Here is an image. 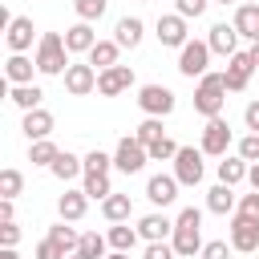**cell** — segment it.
Listing matches in <instances>:
<instances>
[{
	"label": "cell",
	"instance_id": "1",
	"mask_svg": "<svg viewBox=\"0 0 259 259\" xmlns=\"http://www.w3.org/2000/svg\"><path fill=\"white\" fill-rule=\"evenodd\" d=\"M36 73H45V77H65V69L73 65L69 61V45H65V36L61 32H45L40 40H36Z\"/></svg>",
	"mask_w": 259,
	"mask_h": 259
},
{
	"label": "cell",
	"instance_id": "2",
	"mask_svg": "<svg viewBox=\"0 0 259 259\" xmlns=\"http://www.w3.org/2000/svg\"><path fill=\"white\" fill-rule=\"evenodd\" d=\"M227 81L223 73H202L198 77V89H194V113L202 117H223V101H227Z\"/></svg>",
	"mask_w": 259,
	"mask_h": 259
},
{
	"label": "cell",
	"instance_id": "3",
	"mask_svg": "<svg viewBox=\"0 0 259 259\" xmlns=\"http://www.w3.org/2000/svg\"><path fill=\"white\" fill-rule=\"evenodd\" d=\"M231 247H235V251H243V255L259 251V219H251V214L235 210V214H231Z\"/></svg>",
	"mask_w": 259,
	"mask_h": 259
},
{
	"label": "cell",
	"instance_id": "4",
	"mask_svg": "<svg viewBox=\"0 0 259 259\" xmlns=\"http://www.w3.org/2000/svg\"><path fill=\"white\" fill-rule=\"evenodd\" d=\"M206 61H210V45H206V40H186V45L178 49V73L190 77V81L206 73Z\"/></svg>",
	"mask_w": 259,
	"mask_h": 259
},
{
	"label": "cell",
	"instance_id": "5",
	"mask_svg": "<svg viewBox=\"0 0 259 259\" xmlns=\"http://www.w3.org/2000/svg\"><path fill=\"white\" fill-rule=\"evenodd\" d=\"M182 186H198L202 182V150H194V146H178V154H174V170H170Z\"/></svg>",
	"mask_w": 259,
	"mask_h": 259
},
{
	"label": "cell",
	"instance_id": "6",
	"mask_svg": "<svg viewBox=\"0 0 259 259\" xmlns=\"http://www.w3.org/2000/svg\"><path fill=\"white\" fill-rule=\"evenodd\" d=\"M138 105H142L146 117H166V113H174V93L166 85H142L138 89Z\"/></svg>",
	"mask_w": 259,
	"mask_h": 259
},
{
	"label": "cell",
	"instance_id": "7",
	"mask_svg": "<svg viewBox=\"0 0 259 259\" xmlns=\"http://www.w3.org/2000/svg\"><path fill=\"white\" fill-rule=\"evenodd\" d=\"M146 162H150V150H146L138 138H121V142H117V150H113V166H117L121 174H138Z\"/></svg>",
	"mask_w": 259,
	"mask_h": 259
},
{
	"label": "cell",
	"instance_id": "8",
	"mask_svg": "<svg viewBox=\"0 0 259 259\" xmlns=\"http://www.w3.org/2000/svg\"><path fill=\"white\" fill-rule=\"evenodd\" d=\"M227 146H231V125L223 117H206V130H202V154L210 158H227Z\"/></svg>",
	"mask_w": 259,
	"mask_h": 259
},
{
	"label": "cell",
	"instance_id": "9",
	"mask_svg": "<svg viewBox=\"0 0 259 259\" xmlns=\"http://www.w3.org/2000/svg\"><path fill=\"white\" fill-rule=\"evenodd\" d=\"M251 73H255L251 49H247V53H231V57H227V73H223V81H227V89H231V93H239V89H247Z\"/></svg>",
	"mask_w": 259,
	"mask_h": 259
},
{
	"label": "cell",
	"instance_id": "10",
	"mask_svg": "<svg viewBox=\"0 0 259 259\" xmlns=\"http://www.w3.org/2000/svg\"><path fill=\"white\" fill-rule=\"evenodd\" d=\"M130 85H134V69H130V65H109V69L97 73V93H101V97H117V93H125Z\"/></svg>",
	"mask_w": 259,
	"mask_h": 259
},
{
	"label": "cell",
	"instance_id": "11",
	"mask_svg": "<svg viewBox=\"0 0 259 259\" xmlns=\"http://www.w3.org/2000/svg\"><path fill=\"white\" fill-rule=\"evenodd\" d=\"M154 32H158V40H162L166 49H182V45L190 40V32H186V16H178V12H170V16H158Z\"/></svg>",
	"mask_w": 259,
	"mask_h": 259
},
{
	"label": "cell",
	"instance_id": "12",
	"mask_svg": "<svg viewBox=\"0 0 259 259\" xmlns=\"http://www.w3.org/2000/svg\"><path fill=\"white\" fill-rule=\"evenodd\" d=\"M170 243H174L178 259H194V255L202 251V231H198L194 223H174V235H170Z\"/></svg>",
	"mask_w": 259,
	"mask_h": 259
},
{
	"label": "cell",
	"instance_id": "13",
	"mask_svg": "<svg viewBox=\"0 0 259 259\" xmlns=\"http://www.w3.org/2000/svg\"><path fill=\"white\" fill-rule=\"evenodd\" d=\"M65 89L73 93V97H85V93H93L97 89V69L85 61V65H69L65 69Z\"/></svg>",
	"mask_w": 259,
	"mask_h": 259
},
{
	"label": "cell",
	"instance_id": "14",
	"mask_svg": "<svg viewBox=\"0 0 259 259\" xmlns=\"http://www.w3.org/2000/svg\"><path fill=\"white\" fill-rule=\"evenodd\" d=\"M178 186H182V182H178L174 174H154V178L146 182V198H150L154 206H170V202L178 198Z\"/></svg>",
	"mask_w": 259,
	"mask_h": 259
},
{
	"label": "cell",
	"instance_id": "15",
	"mask_svg": "<svg viewBox=\"0 0 259 259\" xmlns=\"http://www.w3.org/2000/svg\"><path fill=\"white\" fill-rule=\"evenodd\" d=\"M206 45H210V53H219V57H231V53H239V28L235 24H210V36H206Z\"/></svg>",
	"mask_w": 259,
	"mask_h": 259
},
{
	"label": "cell",
	"instance_id": "16",
	"mask_svg": "<svg viewBox=\"0 0 259 259\" xmlns=\"http://www.w3.org/2000/svg\"><path fill=\"white\" fill-rule=\"evenodd\" d=\"M32 32H36V28H32L28 16H12V24L4 28V40H8L12 53H28V49H32Z\"/></svg>",
	"mask_w": 259,
	"mask_h": 259
},
{
	"label": "cell",
	"instance_id": "17",
	"mask_svg": "<svg viewBox=\"0 0 259 259\" xmlns=\"http://www.w3.org/2000/svg\"><path fill=\"white\" fill-rule=\"evenodd\" d=\"M85 210H89V194H85V190H65V194L57 198V214H61L65 223L85 219Z\"/></svg>",
	"mask_w": 259,
	"mask_h": 259
},
{
	"label": "cell",
	"instance_id": "18",
	"mask_svg": "<svg viewBox=\"0 0 259 259\" xmlns=\"http://www.w3.org/2000/svg\"><path fill=\"white\" fill-rule=\"evenodd\" d=\"M20 130H24L28 142H40V138L53 134V113H49V109H28L24 121H20Z\"/></svg>",
	"mask_w": 259,
	"mask_h": 259
},
{
	"label": "cell",
	"instance_id": "19",
	"mask_svg": "<svg viewBox=\"0 0 259 259\" xmlns=\"http://www.w3.org/2000/svg\"><path fill=\"white\" fill-rule=\"evenodd\" d=\"M138 235H142L146 243L170 239V235H174V219H166V214H146V219H138Z\"/></svg>",
	"mask_w": 259,
	"mask_h": 259
},
{
	"label": "cell",
	"instance_id": "20",
	"mask_svg": "<svg viewBox=\"0 0 259 259\" xmlns=\"http://www.w3.org/2000/svg\"><path fill=\"white\" fill-rule=\"evenodd\" d=\"M231 24L239 28V36H243V40H251V45H255V40H259V4H239Z\"/></svg>",
	"mask_w": 259,
	"mask_h": 259
},
{
	"label": "cell",
	"instance_id": "21",
	"mask_svg": "<svg viewBox=\"0 0 259 259\" xmlns=\"http://www.w3.org/2000/svg\"><path fill=\"white\" fill-rule=\"evenodd\" d=\"M32 69H36V61H28L24 53H12V57L4 61V77H8V85H32Z\"/></svg>",
	"mask_w": 259,
	"mask_h": 259
},
{
	"label": "cell",
	"instance_id": "22",
	"mask_svg": "<svg viewBox=\"0 0 259 259\" xmlns=\"http://www.w3.org/2000/svg\"><path fill=\"white\" fill-rule=\"evenodd\" d=\"M65 45H69V53H89V49L97 45L93 24H89V20H77L73 28H65Z\"/></svg>",
	"mask_w": 259,
	"mask_h": 259
},
{
	"label": "cell",
	"instance_id": "23",
	"mask_svg": "<svg viewBox=\"0 0 259 259\" xmlns=\"http://www.w3.org/2000/svg\"><path fill=\"white\" fill-rule=\"evenodd\" d=\"M235 206H239V202H235V186L219 182V186L206 190V210H210V214H231Z\"/></svg>",
	"mask_w": 259,
	"mask_h": 259
},
{
	"label": "cell",
	"instance_id": "24",
	"mask_svg": "<svg viewBox=\"0 0 259 259\" xmlns=\"http://www.w3.org/2000/svg\"><path fill=\"white\" fill-rule=\"evenodd\" d=\"M113 32H117V36H113V40H117V45H121V49H138V45H142V32H146V24H142V20H138V16H121V20H117V28H113Z\"/></svg>",
	"mask_w": 259,
	"mask_h": 259
},
{
	"label": "cell",
	"instance_id": "25",
	"mask_svg": "<svg viewBox=\"0 0 259 259\" xmlns=\"http://www.w3.org/2000/svg\"><path fill=\"white\" fill-rule=\"evenodd\" d=\"M117 53H121V45H117V40H97V45H93V49H89L85 57H89V65H93V69L101 73V69L117 65Z\"/></svg>",
	"mask_w": 259,
	"mask_h": 259
},
{
	"label": "cell",
	"instance_id": "26",
	"mask_svg": "<svg viewBox=\"0 0 259 259\" xmlns=\"http://www.w3.org/2000/svg\"><path fill=\"white\" fill-rule=\"evenodd\" d=\"M8 101L16 105V109H40V101H45V93H40V85H12L8 89Z\"/></svg>",
	"mask_w": 259,
	"mask_h": 259
},
{
	"label": "cell",
	"instance_id": "27",
	"mask_svg": "<svg viewBox=\"0 0 259 259\" xmlns=\"http://www.w3.org/2000/svg\"><path fill=\"white\" fill-rule=\"evenodd\" d=\"M49 170H53V178H61V182H73V178L85 170V158H77V154L61 150V154H57V162H53Z\"/></svg>",
	"mask_w": 259,
	"mask_h": 259
},
{
	"label": "cell",
	"instance_id": "28",
	"mask_svg": "<svg viewBox=\"0 0 259 259\" xmlns=\"http://www.w3.org/2000/svg\"><path fill=\"white\" fill-rule=\"evenodd\" d=\"M105 239H109L113 251H134V243H138L142 235H138V227H130V223H113V227L105 231Z\"/></svg>",
	"mask_w": 259,
	"mask_h": 259
},
{
	"label": "cell",
	"instance_id": "29",
	"mask_svg": "<svg viewBox=\"0 0 259 259\" xmlns=\"http://www.w3.org/2000/svg\"><path fill=\"white\" fill-rule=\"evenodd\" d=\"M247 170H251V162H247V158H223V162H219V182L239 186V182L247 178Z\"/></svg>",
	"mask_w": 259,
	"mask_h": 259
},
{
	"label": "cell",
	"instance_id": "30",
	"mask_svg": "<svg viewBox=\"0 0 259 259\" xmlns=\"http://www.w3.org/2000/svg\"><path fill=\"white\" fill-rule=\"evenodd\" d=\"M130 210H134L130 194H109V198H101V214H105L109 223H125V219H130Z\"/></svg>",
	"mask_w": 259,
	"mask_h": 259
},
{
	"label": "cell",
	"instance_id": "31",
	"mask_svg": "<svg viewBox=\"0 0 259 259\" xmlns=\"http://www.w3.org/2000/svg\"><path fill=\"white\" fill-rule=\"evenodd\" d=\"M57 154H61V150H57L49 138L28 142V162H32V166H53V162H57Z\"/></svg>",
	"mask_w": 259,
	"mask_h": 259
},
{
	"label": "cell",
	"instance_id": "32",
	"mask_svg": "<svg viewBox=\"0 0 259 259\" xmlns=\"http://www.w3.org/2000/svg\"><path fill=\"white\" fill-rule=\"evenodd\" d=\"M49 239H53V243H61V247H65L69 255H77V247H81V235H77L73 227H65V219L49 227Z\"/></svg>",
	"mask_w": 259,
	"mask_h": 259
},
{
	"label": "cell",
	"instance_id": "33",
	"mask_svg": "<svg viewBox=\"0 0 259 259\" xmlns=\"http://www.w3.org/2000/svg\"><path fill=\"white\" fill-rule=\"evenodd\" d=\"M105 247H109V239H105V235H97V231H85L77 251H81L85 259H105Z\"/></svg>",
	"mask_w": 259,
	"mask_h": 259
},
{
	"label": "cell",
	"instance_id": "34",
	"mask_svg": "<svg viewBox=\"0 0 259 259\" xmlns=\"http://www.w3.org/2000/svg\"><path fill=\"white\" fill-rule=\"evenodd\" d=\"M89 198H109L113 194V186H109V174H93V170H85V186H81Z\"/></svg>",
	"mask_w": 259,
	"mask_h": 259
},
{
	"label": "cell",
	"instance_id": "35",
	"mask_svg": "<svg viewBox=\"0 0 259 259\" xmlns=\"http://www.w3.org/2000/svg\"><path fill=\"white\" fill-rule=\"evenodd\" d=\"M20 190H24V174H20V170H12V166H8V170H0V198H16Z\"/></svg>",
	"mask_w": 259,
	"mask_h": 259
},
{
	"label": "cell",
	"instance_id": "36",
	"mask_svg": "<svg viewBox=\"0 0 259 259\" xmlns=\"http://www.w3.org/2000/svg\"><path fill=\"white\" fill-rule=\"evenodd\" d=\"M146 150H150V162H174V154H178V146H174L166 134H162L158 142H150Z\"/></svg>",
	"mask_w": 259,
	"mask_h": 259
},
{
	"label": "cell",
	"instance_id": "37",
	"mask_svg": "<svg viewBox=\"0 0 259 259\" xmlns=\"http://www.w3.org/2000/svg\"><path fill=\"white\" fill-rule=\"evenodd\" d=\"M134 138L142 142V146H150V142H158L162 138V117H146L138 130H134Z\"/></svg>",
	"mask_w": 259,
	"mask_h": 259
},
{
	"label": "cell",
	"instance_id": "38",
	"mask_svg": "<svg viewBox=\"0 0 259 259\" xmlns=\"http://www.w3.org/2000/svg\"><path fill=\"white\" fill-rule=\"evenodd\" d=\"M73 8H77V16L89 20V24L105 16V0H73Z\"/></svg>",
	"mask_w": 259,
	"mask_h": 259
},
{
	"label": "cell",
	"instance_id": "39",
	"mask_svg": "<svg viewBox=\"0 0 259 259\" xmlns=\"http://www.w3.org/2000/svg\"><path fill=\"white\" fill-rule=\"evenodd\" d=\"M109 166H113V158H109L105 150H89V154H85V170H93V174H109Z\"/></svg>",
	"mask_w": 259,
	"mask_h": 259
},
{
	"label": "cell",
	"instance_id": "40",
	"mask_svg": "<svg viewBox=\"0 0 259 259\" xmlns=\"http://www.w3.org/2000/svg\"><path fill=\"white\" fill-rule=\"evenodd\" d=\"M206 4H210V0H174V12L186 16V20H198V16L206 12Z\"/></svg>",
	"mask_w": 259,
	"mask_h": 259
},
{
	"label": "cell",
	"instance_id": "41",
	"mask_svg": "<svg viewBox=\"0 0 259 259\" xmlns=\"http://www.w3.org/2000/svg\"><path fill=\"white\" fill-rule=\"evenodd\" d=\"M36 259H69V251H65L61 243H53V239L45 235V239L36 243Z\"/></svg>",
	"mask_w": 259,
	"mask_h": 259
},
{
	"label": "cell",
	"instance_id": "42",
	"mask_svg": "<svg viewBox=\"0 0 259 259\" xmlns=\"http://www.w3.org/2000/svg\"><path fill=\"white\" fill-rule=\"evenodd\" d=\"M142 259H178V251H174V243L158 239V243H146V255Z\"/></svg>",
	"mask_w": 259,
	"mask_h": 259
},
{
	"label": "cell",
	"instance_id": "43",
	"mask_svg": "<svg viewBox=\"0 0 259 259\" xmlns=\"http://www.w3.org/2000/svg\"><path fill=\"white\" fill-rule=\"evenodd\" d=\"M239 158H247V162H259V134H247V138H239Z\"/></svg>",
	"mask_w": 259,
	"mask_h": 259
},
{
	"label": "cell",
	"instance_id": "44",
	"mask_svg": "<svg viewBox=\"0 0 259 259\" xmlns=\"http://www.w3.org/2000/svg\"><path fill=\"white\" fill-rule=\"evenodd\" d=\"M231 251H235V247H227L223 239H210V243H202V251H198V255H202V259H227Z\"/></svg>",
	"mask_w": 259,
	"mask_h": 259
},
{
	"label": "cell",
	"instance_id": "45",
	"mask_svg": "<svg viewBox=\"0 0 259 259\" xmlns=\"http://www.w3.org/2000/svg\"><path fill=\"white\" fill-rule=\"evenodd\" d=\"M0 243H4V247H16V243H20V227H16V219L0 223Z\"/></svg>",
	"mask_w": 259,
	"mask_h": 259
},
{
	"label": "cell",
	"instance_id": "46",
	"mask_svg": "<svg viewBox=\"0 0 259 259\" xmlns=\"http://www.w3.org/2000/svg\"><path fill=\"white\" fill-rule=\"evenodd\" d=\"M239 210L251 214V219H259V190H255V194H243V198H239Z\"/></svg>",
	"mask_w": 259,
	"mask_h": 259
},
{
	"label": "cell",
	"instance_id": "47",
	"mask_svg": "<svg viewBox=\"0 0 259 259\" xmlns=\"http://www.w3.org/2000/svg\"><path fill=\"white\" fill-rule=\"evenodd\" d=\"M243 121H247V130H251V134H259V101H251V105L243 109Z\"/></svg>",
	"mask_w": 259,
	"mask_h": 259
},
{
	"label": "cell",
	"instance_id": "48",
	"mask_svg": "<svg viewBox=\"0 0 259 259\" xmlns=\"http://www.w3.org/2000/svg\"><path fill=\"white\" fill-rule=\"evenodd\" d=\"M16 198H0V223H8L12 214H16V206H12Z\"/></svg>",
	"mask_w": 259,
	"mask_h": 259
},
{
	"label": "cell",
	"instance_id": "49",
	"mask_svg": "<svg viewBox=\"0 0 259 259\" xmlns=\"http://www.w3.org/2000/svg\"><path fill=\"white\" fill-rule=\"evenodd\" d=\"M247 182L259 190V162H251V170H247Z\"/></svg>",
	"mask_w": 259,
	"mask_h": 259
},
{
	"label": "cell",
	"instance_id": "50",
	"mask_svg": "<svg viewBox=\"0 0 259 259\" xmlns=\"http://www.w3.org/2000/svg\"><path fill=\"white\" fill-rule=\"evenodd\" d=\"M0 259H20V255H16V247H4V251H0Z\"/></svg>",
	"mask_w": 259,
	"mask_h": 259
},
{
	"label": "cell",
	"instance_id": "51",
	"mask_svg": "<svg viewBox=\"0 0 259 259\" xmlns=\"http://www.w3.org/2000/svg\"><path fill=\"white\" fill-rule=\"evenodd\" d=\"M105 259H130V251H109Z\"/></svg>",
	"mask_w": 259,
	"mask_h": 259
},
{
	"label": "cell",
	"instance_id": "52",
	"mask_svg": "<svg viewBox=\"0 0 259 259\" xmlns=\"http://www.w3.org/2000/svg\"><path fill=\"white\" fill-rule=\"evenodd\" d=\"M251 61H255V69H259V40L251 45Z\"/></svg>",
	"mask_w": 259,
	"mask_h": 259
},
{
	"label": "cell",
	"instance_id": "53",
	"mask_svg": "<svg viewBox=\"0 0 259 259\" xmlns=\"http://www.w3.org/2000/svg\"><path fill=\"white\" fill-rule=\"evenodd\" d=\"M210 4H239V0H210Z\"/></svg>",
	"mask_w": 259,
	"mask_h": 259
},
{
	"label": "cell",
	"instance_id": "54",
	"mask_svg": "<svg viewBox=\"0 0 259 259\" xmlns=\"http://www.w3.org/2000/svg\"><path fill=\"white\" fill-rule=\"evenodd\" d=\"M69 259H85V255H81V251H77V255H69Z\"/></svg>",
	"mask_w": 259,
	"mask_h": 259
},
{
	"label": "cell",
	"instance_id": "55",
	"mask_svg": "<svg viewBox=\"0 0 259 259\" xmlns=\"http://www.w3.org/2000/svg\"><path fill=\"white\" fill-rule=\"evenodd\" d=\"M239 4H259V0H239Z\"/></svg>",
	"mask_w": 259,
	"mask_h": 259
},
{
	"label": "cell",
	"instance_id": "56",
	"mask_svg": "<svg viewBox=\"0 0 259 259\" xmlns=\"http://www.w3.org/2000/svg\"><path fill=\"white\" fill-rule=\"evenodd\" d=\"M138 4H146V0H138Z\"/></svg>",
	"mask_w": 259,
	"mask_h": 259
}]
</instances>
